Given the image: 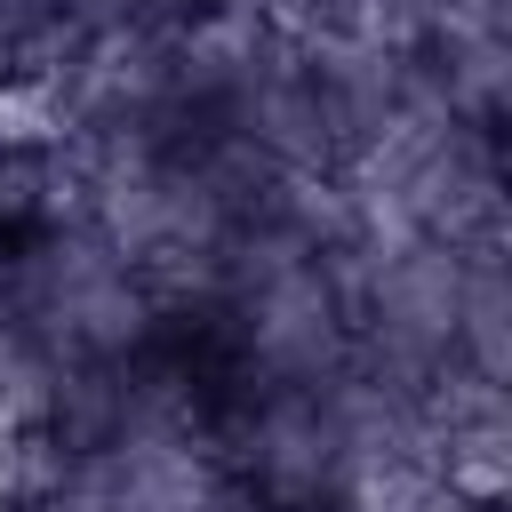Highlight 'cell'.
Here are the masks:
<instances>
[{
    "label": "cell",
    "instance_id": "obj_1",
    "mask_svg": "<svg viewBox=\"0 0 512 512\" xmlns=\"http://www.w3.org/2000/svg\"><path fill=\"white\" fill-rule=\"evenodd\" d=\"M448 496L472 504V512H496L504 504V448L496 440H456L448 448Z\"/></svg>",
    "mask_w": 512,
    "mask_h": 512
}]
</instances>
